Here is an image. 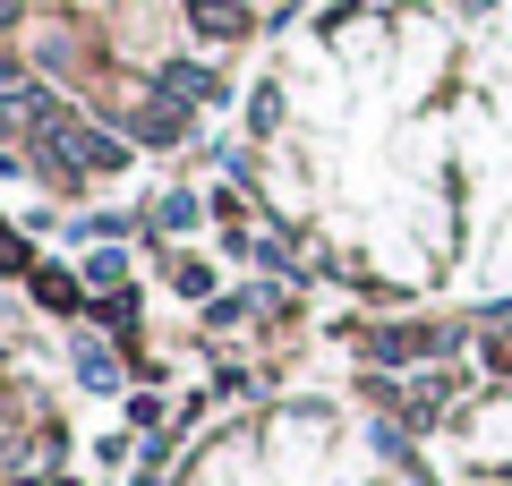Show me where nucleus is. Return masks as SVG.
Returning <instances> with one entry per match:
<instances>
[{
    "label": "nucleus",
    "mask_w": 512,
    "mask_h": 486,
    "mask_svg": "<svg viewBox=\"0 0 512 486\" xmlns=\"http://www.w3.org/2000/svg\"><path fill=\"white\" fill-rule=\"evenodd\" d=\"M35 299H43V307H60V316H69V307H77V282H69V273H35Z\"/></svg>",
    "instance_id": "nucleus-1"
}]
</instances>
